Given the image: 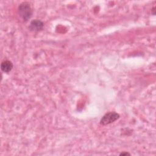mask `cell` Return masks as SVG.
I'll return each mask as SVG.
<instances>
[{
	"label": "cell",
	"mask_w": 156,
	"mask_h": 156,
	"mask_svg": "<svg viewBox=\"0 0 156 156\" xmlns=\"http://www.w3.org/2000/svg\"><path fill=\"white\" fill-rule=\"evenodd\" d=\"M18 13L24 21H27L32 15V10L30 4L27 2L21 3L18 7Z\"/></svg>",
	"instance_id": "6da1fadb"
},
{
	"label": "cell",
	"mask_w": 156,
	"mask_h": 156,
	"mask_svg": "<svg viewBox=\"0 0 156 156\" xmlns=\"http://www.w3.org/2000/svg\"><path fill=\"white\" fill-rule=\"evenodd\" d=\"M119 118V115L116 112H108L105 114L101 119L100 123L102 125H107L113 122Z\"/></svg>",
	"instance_id": "7a4b0ae2"
},
{
	"label": "cell",
	"mask_w": 156,
	"mask_h": 156,
	"mask_svg": "<svg viewBox=\"0 0 156 156\" xmlns=\"http://www.w3.org/2000/svg\"><path fill=\"white\" fill-rule=\"evenodd\" d=\"M43 23L41 21L39 20H34L31 21L29 28L31 30L37 32L43 29Z\"/></svg>",
	"instance_id": "3957f363"
},
{
	"label": "cell",
	"mask_w": 156,
	"mask_h": 156,
	"mask_svg": "<svg viewBox=\"0 0 156 156\" xmlns=\"http://www.w3.org/2000/svg\"><path fill=\"white\" fill-rule=\"evenodd\" d=\"M13 68L12 63L9 60H5L2 62L1 65V70L4 73H9L10 72Z\"/></svg>",
	"instance_id": "277c9868"
},
{
	"label": "cell",
	"mask_w": 156,
	"mask_h": 156,
	"mask_svg": "<svg viewBox=\"0 0 156 156\" xmlns=\"http://www.w3.org/2000/svg\"><path fill=\"white\" fill-rule=\"evenodd\" d=\"M130 155V154L128 152H122L120 154V155Z\"/></svg>",
	"instance_id": "5b68a950"
}]
</instances>
